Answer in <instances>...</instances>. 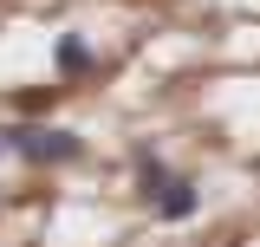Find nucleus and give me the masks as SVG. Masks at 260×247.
Segmentation results:
<instances>
[{
	"mask_svg": "<svg viewBox=\"0 0 260 247\" xmlns=\"http://www.w3.org/2000/svg\"><path fill=\"white\" fill-rule=\"evenodd\" d=\"M85 150L72 130H46V123H20V130H0V156H20V163H72Z\"/></svg>",
	"mask_w": 260,
	"mask_h": 247,
	"instance_id": "nucleus-1",
	"label": "nucleus"
},
{
	"mask_svg": "<svg viewBox=\"0 0 260 247\" xmlns=\"http://www.w3.org/2000/svg\"><path fill=\"white\" fill-rule=\"evenodd\" d=\"M195 208H202V189H195L189 176H176V182L162 189V202H156V215H162V221H189Z\"/></svg>",
	"mask_w": 260,
	"mask_h": 247,
	"instance_id": "nucleus-2",
	"label": "nucleus"
},
{
	"mask_svg": "<svg viewBox=\"0 0 260 247\" xmlns=\"http://www.w3.org/2000/svg\"><path fill=\"white\" fill-rule=\"evenodd\" d=\"M85 65H91L85 39H72V33H65V39H59V72H85Z\"/></svg>",
	"mask_w": 260,
	"mask_h": 247,
	"instance_id": "nucleus-4",
	"label": "nucleus"
},
{
	"mask_svg": "<svg viewBox=\"0 0 260 247\" xmlns=\"http://www.w3.org/2000/svg\"><path fill=\"white\" fill-rule=\"evenodd\" d=\"M176 182V176H169V163H162V156H143V163H137V195H143V202H162V189Z\"/></svg>",
	"mask_w": 260,
	"mask_h": 247,
	"instance_id": "nucleus-3",
	"label": "nucleus"
}]
</instances>
